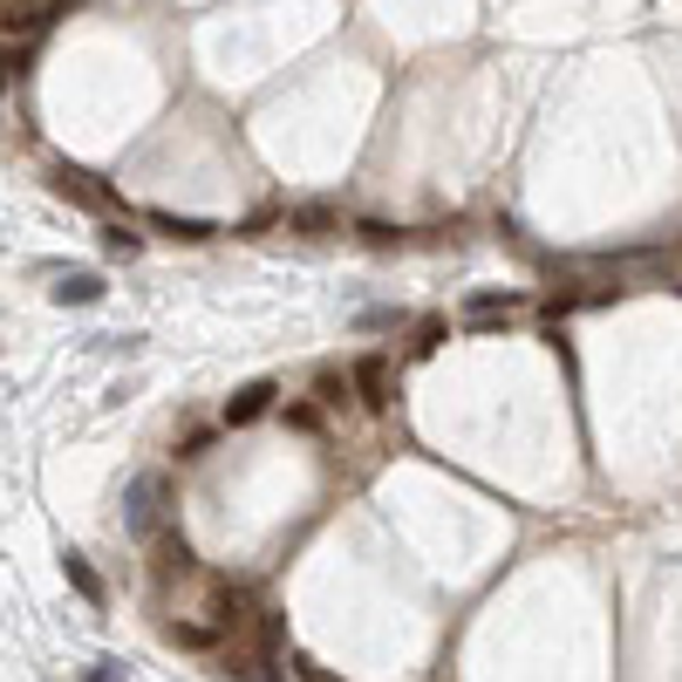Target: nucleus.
Segmentation results:
<instances>
[{
    "label": "nucleus",
    "mask_w": 682,
    "mask_h": 682,
    "mask_svg": "<svg viewBox=\"0 0 682 682\" xmlns=\"http://www.w3.org/2000/svg\"><path fill=\"white\" fill-rule=\"evenodd\" d=\"M165 518H171V478L165 471H137L130 485H124V526L137 539H157V533H165Z\"/></svg>",
    "instance_id": "nucleus-1"
},
{
    "label": "nucleus",
    "mask_w": 682,
    "mask_h": 682,
    "mask_svg": "<svg viewBox=\"0 0 682 682\" xmlns=\"http://www.w3.org/2000/svg\"><path fill=\"white\" fill-rule=\"evenodd\" d=\"M49 185H55V198H69V206H90V212H109V206H116V191H109L103 178H90L83 165H55Z\"/></svg>",
    "instance_id": "nucleus-2"
},
{
    "label": "nucleus",
    "mask_w": 682,
    "mask_h": 682,
    "mask_svg": "<svg viewBox=\"0 0 682 682\" xmlns=\"http://www.w3.org/2000/svg\"><path fill=\"white\" fill-rule=\"evenodd\" d=\"M348 382L363 389V403H369V410H389V389H396V376H389V355H355Z\"/></svg>",
    "instance_id": "nucleus-3"
},
{
    "label": "nucleus",
    "mask_w": 682,
    "mask_h": 682,
    "mask_svg": "<svg viewBox=\"0 0 682 682\" xmlns=\"http://www.w3.org/2000/svg\"><path fill=\"white\" fill-rule=\"evenodd\" d=\"M273 396H280V382H246V389H239L232 396V403H225V430H246V423H260L266 410H273Z\"/></svg>",
    "instance_id": "nucleus-4"
},
{
    "label": "nucleus",
    "mask_w": 682,
    "mask_h": 682,
    "mask_svg": "<svg viewBox=\"0 0 682 682\" xmlns=\"http://www.w3.org/2000/svg\"><path fill=\"white\" fill-rule=\"evenodd\" d=\"M109 287H103V273H62L55 280V307H96Z\"/></svg>",
    "instance_id": "nucleus-5"
},
{
    "label": "nucleus",
    "mask_w": 682,
    "mask_h": 682,
    "mask_svg": "<svg viewBox=\"0 0 682 682\" xmlns=\"http://www.w3.org/2000/svg\"><path fill=\"white\" fill-rule=\"evenodd\" d=\"M55 14H69V8H55V0H34V8H0V34H42Z\"/></svg>",
    "instance_id": "nucleus-6"
},
{
    "label": "nucleus",
    "mask_w": 682,
    "mask_h": 682,
    "mask_svg": "<svg viewBox=\"0 0 682 682\" xmlns=\"http://www.w3.org/2000/svg\"><path fill=\"white\" fill-rule=\"evenodd\" d=\"M62 574H69V587H75V594H83V600H90V608H103V600H109V587H103V574L90 567V559H83V553H62Z\"/></svg>",
    "instance_id": "nucleus-7"
},
{
    "label": "nucleus",
    "mask_w": 682,
    "mask_h": 682,
    "mask_svg": "<svg viewBox=\"0 0 682 682\" xmlns=\"http://www.w3.org/2000/svg\"><path fill=\"white\" fill-rule=\"evenodd\" d=\"M512 307H526V294H518V287H485V294L464 301L471 321H499V314H512Z\"/></svg>",
    "instance_id": "nucleus-8"
},
{
    "label": "nucleus",
    "mask_w": 682,
    "mask_h": 682,
    "mask_svg": "<svg viewBox=\"0 0 682 682\" xmlns=\"http://www.w3.org/2000/svg\"><path fill=\"white\" fill-rule=\"evenodd\" d=\"M144 219H150L157 232H171V239H185V246H198V239H212V232H219L212 219H185V212H144Z\"/></svg>",
    "instance_id": "nucleus-9"
},
{
    "label": "nucleus",
    "mask_w": 682,
    "mask_h": 682,
    "mask_svg": "<svg viewBox=\"0 0 682 682\" xmlns=\"http://www.w3.org/2000/svg\"><path fill=\"white\" fill-rule=\"evenodd\" d=\"M287 225H294V232H307V239H328L342 219H335V206H321V198H307V206H294V212H287Z\"/></svg>",
    "instance_id": "nucleus-10"
},
{
    "label": "nucleus",
    "mask_w": 682,
    "mask_h": 682,
    "mask_svg": "<svg viewBox=\"0 0 682 682\" xmlns=\"http://www.w3.org/2000/svg\"><path fill=\"white\" fill-rule=\"evenodd\" d=\"M157 574H191V546H185V533H157Z\"/></svg>",
    "instance_id": "nucleus-11"
},
{
    "label": "nucleus",
    "mask_w": 682,
    "mask_h": 682,
    "mask_svg": "<svg viewBox=\"0 0 682 682\" xmlns=\"http://www.w3.org/2000/svg\"><path fill=\"white\" fill-rule=\"evenodd\" d=\"M165 634L178 641V649H212V641H219V628H198V621H171Z\"/></svg>",
    "instance_id": "nucleus-12"
},
{
    "label": "nucleus",
    "mask_w": 682,
    "mask_h": 682,
    "mask_svg": "<svg viewBox=\"0 0 682 682\" xmlns=\"http://www.w3.org/2000/svg\"><path fill=\"white\" fill-rule=\"evenodd\" d=\"M137 246H144V239H137V232H124V225H109V232H103V253H109V260H137Z\"/></svg>",
    "instance_id": "nucleus-13"
},
{
    "label": "nucleus",
    "mask_w": 682,
    "mask_h": 682,
    "mask_svg": "<svg viewBox=\"0 0 682 682\" xmlns=\"http://www.w3.org/2000/svg\"><path fill=\"white\" fill-rule=\"evenodd\" d=\"M396 321H403V314H396V307H369L363 321H355V328H363V335H389Z\"/></svg>",
    "instance_id": "nucleus-14"
},
{
    "label": "nucleus",
    "mask_w": 682,
    "mask_h": 682,
    "mask_svg": "<svg viewBox=\"0 0 682 682\" xmlns=\"http://www.w3.org/2000/svg\"><path fill=\"white\" fill-rule=\"evenodd\" d=\"M314 396H321V403H342V396H348V382H342L335 369H321V376H314Z\"/></svg>",
    "instance_id": "nucleus-15"
},
{
    "label": "nucleus",
    "mask_w": 682,
    "mask_h": 682,
    "mask_svg": "<svg viewBox=\"0 0 682 682\" xmlns=\"http://www.w3.org/2000/svg\"><path fill=\"white\" fill-rule=\"evenodd\" d=\"M437 342H444V321H437V314H430V321H417V342H410V348H417V355H430Z\"/></svg>",
    "instance_id": "nucleus-16"
},
{
    "label": "nucleus",
    "mask_w": 682,
    "mask_h": 682,
    "mask_svg": "<svg viewBox=\"0 0 682 682\" xmlns=\"http://www.w3.org/2000/svg\"><path fill=\"white\" fill-rule=\"evenodd\" d=\"M280 641H287V628H280V615H266V621H260V655H273Z\"/></svg>",
    "instance_id": "nucleus-17"
},
{
    "label": "nucleus",
    "mask_w": 682,
    "mask_h": 682,
    "mask_svg": "<svg viewBox=\"0 0 682 682\" xmlns=\"http://www.w3.org/2000/svg\"><path fill=\"white\" fill-rule=\"evenodd\" d=\"M355 232H363L369 246H396V232H389V225H376V219H363V225H355Z\"/></svg>",
    "instance_id": "nucleus-18"
},
{
    "label": "nucleus",
    "mask_w": 682,
    "mask_h": 682,
    "mask_svg": "<svg viewBox=\"0 0 682 682\" xmlns=\"http://www.w3.org/2000/svg\"><path fill=\"white\" fill-rule=\"evenodd\" d=\"M90 682H124V662H116V655H103V662L90 669Z\"/></svg>",
    "instance_id": "nucleus-19"
},
{
    "label": "nucleus",
    "mask_w": 682,
    "mask_h": 682,
    "mask_svg": "<svg viewBox=\"0 0 682 682\" xmlns=\"http://www.w3.org/2000/svg\"><path fill=\"white\" fill-rule=\"evenodd\" d=\"M206 451H212V430H191V437H185V451H178V458H206Z\"/></svg>",
    "instance_id": "nucleus-20"
},
{
    "label": "nucleus",
    "mask_w": 682,
    "mask_h": 682,
    "mask_svg": "<svg viewBox=\"0 0 682 682\" xmlns=\"http://www.w3.org/2000/svg\"><path fill=\"white\" fill-rule=\"evenodd\" d=\"M294 675H301V682H335V675H328V669H314V662H307V655H301V662H294Z\"/></svg>",
    "instance_id": "nucleus-21"
}]
</instances>
